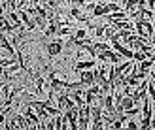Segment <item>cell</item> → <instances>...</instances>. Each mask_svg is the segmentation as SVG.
Instances as JSON below:
<instances>
[{
    "label": "cell",
    "instance_id": "cell-9",
    "mask_svg": "<svg viewBox=\"0 0 155 130\" xmlns=\"http://www.w3.org/2000/svg\"><path fill=\"white\" fill-rule=\"evenodd\" d=\"M72 36H74V38H78V40H83V38H87V28H85V27L76 28Z\"/></svg>",
    "mask_w": 155,
    "mask_h": 130
},
{
    "label": "cell",
    "instance_id": "cell-10",
    "mask_svg": "<svg viewBox=\"0 0 155 130\" xmlns=\"http://www.w3.org/2000/svg\"><path fill=\"white\" fill-rule=\"evenodd\" d=\"M150 128L155 130V115H151V123H150Z\"/></svg>",
    "mask_w": 155,
    "mask_h": 130
},
{
    "label": "cell",
    "instance_id": "cell-5",
    "mask_svg": "<svg viewBox=\"0 0 155 130\" xmlns=\"http://www.w3.org/2000/svg\"><path fill=\"white\" fill-rule=\"evenodd\" d=\"M104 30H106V23H102V25H95V28L91 30V32H93V40H100V38H104Z\"/></svg>",
    "mask_w": 155,
    "mask_h": 130
},
{
    "label": "cell",
    "instance_id": "cell-4",
    "mask_svg": "<svg viewBox=\"0 0 155 130\" xmlns=\"http://www.w3.org/2000/svg\"><path fill=\"white\" fill-rule=\"evenodd\" d=\"M97 66V59H87V60H78L74 64V72H80V70H93Z\"/></svg>",
    "mask_w": 155,
    "mask_h": 130
},
{
    "label": "cell",
    "instance_id": "cell-7",
    "mask_svg": "<svg viewBox=\"0 0 155 130\" xmlns=\"http://www.w3.org/2000/svg\"><path fill=\"white\" fill-rule=\"evenodd\" d=\"M74 34V28L72 27H59V30H57V36L59 38H70Z\"/></svg>",
    "mask_w": 155,
    "mask_h": 130
},
{
    "label": "cell",
    "instance_id": "cell-3",
    "mask_svg": "<svg viewBox=\"0 0 155 130\" xmlns=\"http://www.w3.org/2000/svg\"><path fill=\"white\" fill-rule=\"evenodd\" d=\"M76 74H80V81L83 83L85 87H91L93 83H95V72H93V70H80Z\"/></svg>",
    "mask_w": 155,
    "mask_h": 130
},
{
    "label": "cell",
    "instance_id": "cell-1",
    "mask_svg": "<svg viewBox=\"0 0 155 130\" xmlns=\"http://www.w3.org/2000/svg\"><path fill=\"white\" fill-rule=\"evenodd\" d=\"M45 51H48V57H59L61 53H63V40L61 38H55V40H51L48 43V47H45Z\"/></svg>",
    "mask_w": 155,
    "mask_h": 130
},
{
    "label": "cell",
    "instance_id": "cell-6",
    "mask_svg": "<svg viewBox=\"0 0 155 130\" xmlns=\"http://www.w3.org/2000/svg\"><path fill=\"white\" fill-rule=\"evenodd\" d=\"M93 45H95V49H97V53H100V51H108V49H112V43H108V42H104V40H93Z\"/></svg>",
    "mask_w": 155,
    "mask_h": 130
},
{
    "label": "cell",
    "instance_id": "cell-2",
    "mask_svg": "<svg viewBox=\"0 0 155 130\" xmlns=\"http://www.w3.org/2000/svg\"><path fill=\"white\" fill-rule=\"evenodd\" d=\"M78 111H80V108H70L64 111V117L68 119V125H70L72 130H80L78 128Z\"/></svg>",
    "mask_w": 155,
    "mask_h": 130
},
{
    "label": "cell",
    "instance_id": "cell-8",
    "mask_svg": "<svg viewBox=\"0 0 155 130\" xmlns=\"http://www.w3.org/2000/svg\"><path fill=\"white\" fill-rule=\"evenodd\" d=\"M134 100H133V96H123L121 98V108H123V111L125 109H130V108H134Z\"/></svg>",
    "mask_w": 155,
    "mask_h": 130
}]
</instances>
